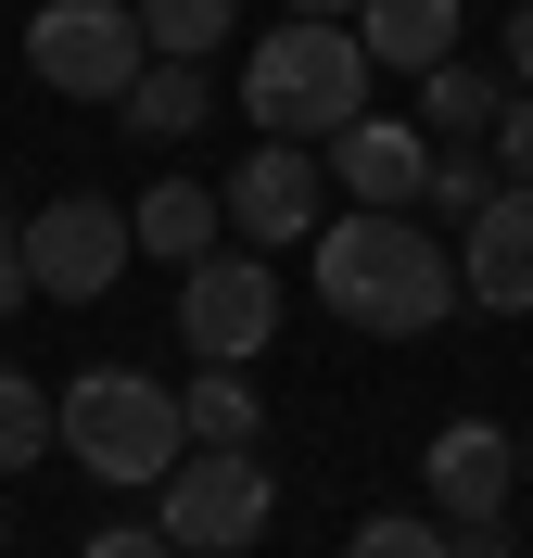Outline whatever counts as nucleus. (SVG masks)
<instances>
[{
  "label": "nucleus",
  "instance_id": "f257e3e1",
  "mask_svg": "<svg viewBox=\"0 0 533 558\" xmlns=\"http://www.w3.org/2000/svg\"><path fill=\"white\" fill-rule=\"evenodd\" d=\"M318 305L368 343H420L458 317V242L420 229V204H355L318 216Z\"/></svg>",
  "mask_w": 533,
  "mask_h": 558
},
{
  "label": "nucleus",
  "instance_id": "f03ea898",
  "mask_svg": "<svg viewBox=\"0 0 533 558\" xmlns=\"http://www.w3.org/2000/svg\"><path fill=\"white\" fill-rule=\"evenodd\" d=\"M368 38L343 26V13H292V26H267L254 38V64H242V114L267 140H330V128H355L368 114Z\"/></svg>",
  "mask_w": 533,
  "mask_h": 558
},
{
  "label": "nucleus",
  "instance_id": "7ed1b4c3",
  "mask_svg": "<svg viewBox=\"0 0 533 558\" xmlns=\"http://www.w3.org/2000/svg\"><path fill=\"white\" fill-rule=\"evenodd\" d=\"M51 432H64V457L89 470V483H166L178 470V393L153 381V368H76L64 407H51Z\"/></svg>",
  "mask_w": 533,
  "mask_h": 558
},
{
  "label": "nucleus",
  "instance_id": "20e7f679",
  "mask_svg": "<svg viewBox=\"0 0 533 558\" xmlns=\"http://www.w3.org/2000/svg\"><path fill=\"white\" fill-rule=\"evenodd\" d=\"M267 508H280V483H267V457H254V445H178V470H166V533H178V558H242V546H267Z\"/></svg>",
  "mask_w": 533,
  "mask_h": 558
},
{
  "label": "nucleus",
  "instance_id": "39448f33",
  "mask_svg": "<svg viewBox=\"0 0 533 558\" xmlns=\"http://www.w3.org/2000/svg\"><path fill=\"white\" fill-rule=\"evenodd\" d=\"M141 64H153L141 0H51V13H26V76L64 89V102H114Z\"/></svg>",
  "mask_w": 533,
  "mask_h": 558
},
{
  "label": "nucleus",
  "instance_id": "423d86ee",
  "mask_svg": "<svg viewBox=\"0 0 533 558\" xmlns=\"http://www.w3.org/2000/svg\"><path fill=\"white\" fill-rule=\"evenodd\" d=\"M267 330H280V267L254 242L242 254L216 242L204 267H178V343H191V368H254Z\"/></svg>",
  "mask_w": 533,
  "mask_h": 558
},
{
  "label": "nucleus",
  "instance_id": "0eeeda50",
  "mask_svg": "<svg viewBox=\"0 0 533 558\" xmlns=\"http://www.w3.org/2000/svg\"><path fill=\"white\" fill-rule=\"evenodd\" d=\"M128 204H102V191H64V204L26 216V279L51 292V305H102L114 279H128Z\"/></svg>",
  "mask_w": 533,
  "mask_h": 558
},
{
  "label": "nucleus",
  "instance_id": "6e6552de",
  "mask_svg": "<svg viewBox=\"0 0 533 558\" xmlns=\"http://www.w3.org/2000/svg\"><path fill=\"white\" fill-rule=\"evenodd\" d=\"M229 229H242L254 254H280V242H318V204H330V166L305 153V140H254L242 166H229Z\"/></svg>",
  "mask_w": 533,
  "mask_h": 558
},
{
  "label": "nucleus",
  "instance_id": "1a4fd4ad",
  "mask_svg": "<svg viewBox=\"0 0 533 558\" xmlns=\"http://www.w3.org/2000/svg\"><path fill=\"white\" fill-rule=\"evenodd\" d=\"M458 305L533 317V191H521V178H496L483 216H470V242H458Z\"/></svg>",
  "mask_w": 533,
  "mask_h": 558
},
{
  "label": "nucleus",
  "instance_id": "9d476101",
  "mask_svg": "<svg viewBox=\"0 0 533 558\" xmlns=\"http://www.w3.org/2000/svg\"><path fill=\"white\" fill-rule=\"evenodd\" d=\"M432 483V521H496L508 495H521V432H496V418H445L420 457Z\"/></svg>",
  "mask_w": 533,
  "mask_h": 558
},
{
  "label": "nucleus",
  "instance_id": "9b49d317",
  "mask_svg": "<svg viewBox=\"0 0 533 558\" xmlns=\"http://www.w3.org/2000/svg\"><path fill=\"white\" fill-rule=\"evenodd\" d=\"M318 166L343 178V204H420V178H432V128L355 114V128H330V140H318Z\"/></svg>",
  "mask_w": 533,
  "mask_h": 558
},
{
  "label": "nucleus",
  "instance_id": "f8f14e48",
  "mask_svg": "<svg viewBox=\"0 0 533 558\" xmlns=\"http://www.w3.org/2000/svg\"><path fill=\"white\" fill-rule=\"evenodd\" d=\"M458 26H470V0H355V38H368V64H393V76H432L458 51Z\"/></svg>",
  "mask_w": 533,
  "mask_h": 558
},
{
  "label": "nucleus",
  "instance_id": "ddd939ff",
  "mask_svg": "<svg viewBox=\"0 0 533 558\" xmlns=\"http://www.w3.org/2000/svg\"><path fill=\"white\" fill-rule=\"evenodd\" d=\"M216 229H229V204H216V191H191V178H153L141 204H128V242H141L153 267H204Z\"/></svg>",
  "mask_w": 533,
  "mask_h": 558
},
{
  "label": "nucleus",
  "instance_id": "4468645a",
  "mask_svg": "<svg viewBox=\"0 0 533 558\" xmlns=\"http://www.w3.org/2000/svg\"><path fill=\"white\" fill-rule=\"evenodd\" d=\"M496 114H508V76H496V64L445 51V64L420 76V128H432V140H496Z\"/></svg>",
  "mask_w": 533,
  "mask_h": 558
},
{
  "label": "nucleus",
  "instance_id": "2eb2a0df",
  "mask_svg": "<svg viewBox=\"0 0 533 558\" xmlns=\"http://www.w3.org/2000/svg\"><path fill=\"white\" fill-rule=\"evenodd\" d=\"M114 128H141V140H191V128H204V64L153 51V64L114 89Z\"/></svg>",
  "mask_w": 533,
  "mask_h": 558
},
{
  "label": "nucleus",
  "instance_id": "dca6fc26",
  "mask_svg": "<svg viewBox=\"0 0 533 558\" xmlns=\"http://www.w3.org/2000/svg\"><path fill=\"white\" fill-rule=\"evenodd\" d=\"M483 191H496V153H483V140H445V153H432V178H420V216H432V229H470V216H483Z\"/></svg>",
  "mask_w": 533,
  "mask_h": 558
},
{
  "label": "nucleus",
  "instance_id": "f3484780",
  "mask_svg": "<svg viewBox=\"0 0 533 558\" xmlns=\"http://www.w3.org/2000/svg\"><path fill=\"white\" fill-rule=\"evenodd\" d=\"M178 432H191V445H254V381H242V368H191Z\"/></svg>",
  "mask_w": 533,
  "mask_h": 558
},
{
  "label": "nucleus",
  "instance_id": "a211bd4d",
  "mask_svg": "<svg viewBox=\"0 0 533 558\" xmlns=\"http://www.w3.org/2000/svg\"><path fill=\"white\" fill-rule=\"evenodd\" d=\"M229 26H242V0H141V38H153V51H178V64H204Z\"/></svg>",
  "mask_w": 533,
  "mask_h": 558
},
{
  "label": "nucleus",
  "instance_id": "6ab92c4d",
  "mask_svg": "<svg viewBox=\"0 0 533 558\" xmlns=\"http://www.w3.org/2000/svg\"><path fill=\"white\" fill-rule=\"evenodd\" d=\"M64 432H51V393L26 381V368H0V483L26 470V457H51Z\"/></svg>",
  "mask_w": 533,
  "mask_h": 558
},
{
  "label": "nucleus",
  "instance_id": "aec40b11",
  "mask_svg": "<svg viewBox=\"0 0 533 558\" xmlns=\"http://www.w3.org/2000/svg\"><path fill=\"white\" fill-rule=\"evenodd\" d=\"M445 546H458V521H432V508H368L343 558H445Z\"/></svg>",
  "mask_w": 533,
  "mask_h": 558
},
{
  "label": "nucleus",
  "instance_id": "412c9836",
  "mask_svg": "<svg viewBox=\"0 0 533 558\" xmlns=\"http://www.w3.org/2000/svg\"><path fill=\"white\" fill-rule=\"evenodd\" d=\"M483 153H496V178H521V191H533V89L496 114V140H483Z\"/></svg>",
  "mask_w": 533,
  "mask_h": 558
},
{
  "label": "nucleus",
  "instance_id": "4be33fe9",
  "mask_svg": "<svg viewBox=\"0 0 533 558\" xmlns=\"http://www.w3.org/2000/svg\"><path fill=\"white\" fill-rule=\"evenodd\" d=\"M76 558H178V533H166V521H102Z\"/></svg>",
  "mask_w": 533,
  "mask_h": 558
},
{
  "label": "nucleus",
  "instance_id": "5701e85b",
  "mask_svg": "<svg viewBox=\"0 0 533 558\" xmlns=\"http://www.w3.org/2000/svg\"><path fill=\"white\" fill-rule=\"evenodd\" d=\"M26 292H38V279H26V216H13V204H0V317H13V305H26Z\"/></svg>",
  "mask_w": 533,
  "mask_h": 558
},
{
  "label": "nucleus",
  "instance_id": "b1692460",
  "mask_svg": "<svg viewBox=\"0 0 533 558\" xmlns=\"http://www.w3.org/2000/svg\"><path fill=\"white\" fill-rule=\"evenodd\" d=\"M508 76H521V89H533V0H521V13H508Z\"/></svg>",
  "mask_w": 533,
  "mask_h": 558
},
{
  "label": "nucleus",
  "instance_id": "393cba45",
  "mask_svg": "<svg viewBox=\"0 0 533 558\" xmlns=\"http://www.w3.org/2000/svg\"><path fill=\"white\" fill-rule=\"evenodd\" d=\"M445 558H508V546H496V521H458V546H445Z\"/></svg>",
  "mask_w": 533,
  "mask_h": 558
},
{
  "label": "nucleus",
  "instance_id": "a878e982",
  "mask_svg": "<svg viewBox=\"0 0 533 558\" xmlns=\"http://www.w3.org/2000/svg\"><path fill=\"white\" fill-rule=\"evenodd\" d=\"M280 13H355V0H280Z\"/></svg>",
  "mask_w": 533,
  "mask_h": 558
},
{
  "label": "nucleus",
  "instance_id": "bb28decb",
  "mask_svg": "<svg viewBox=\"0 0 533 558\" xmlns=\"http://www.w3.org/2000/svg\"><path fill=\"white\" fill-rule=\"evenodd\" d=\"M521 495H533V432H521Z\"/></svg>",
  "mask_w": 533,
  "mask_h": 558
},
{
  "label": "nucleus",
  "instance_id": "cd10ccee",
  "mask_svg": "<svg viewBox=\"0 0 533 558\" xmlns=\"http://www.w3.org/2000/svg\"><path fill=\"white\" fill-rule=\"evenodd\" d=\"M0 546H13V508H0Z\"/></svg>",
  "mask_w": 533,
  "mask_h": 558
}]
</instances>
